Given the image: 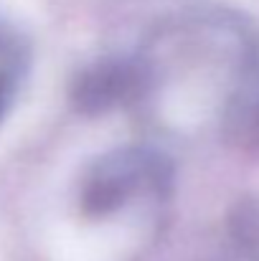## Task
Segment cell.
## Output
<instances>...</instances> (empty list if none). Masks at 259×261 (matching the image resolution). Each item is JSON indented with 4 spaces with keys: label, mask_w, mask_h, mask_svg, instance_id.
I'll list each match as a JSON object with an SVG mask.
<instances>
[{
    "label": "cell",
    "mask_w": 259,
    "mask_h": 261,
    "mask_svg": "<svg viewBox=\"0 0 259 261\" xmlns=\"http://www.w3.org/2000/svg\"><path fill=\"white\" fill-rule=\"evenodd\" d=\"M137 84L135 66L125 61H102L77 79L74 84V104L84 112L109 109L122 101Z\"/></svg>",
    "instance_id": "2"
},
{
    "label": "cell",
    "mask_w": 259,
    "mask_h": 261,
    "mask_svg": "<svg viewBox=\"0 0 259 261\" xmlns=\"http://www.w3.org/2000/svg\"><path fill=\"white\" fill-rule=\"evenodd\" d=\"M0 107H3V99H0Z\"/></svg>",
    "instance_id": "3"
},
{
    "label": "cell",
    "mask_w": 259,
    "mask_h": 261,
    "mask_svg": "<svg viewBox=\"0 0 259 261\" xmlns=\"http://www.w3.org/2000/svg\"><path fill=\"white\" fill-rule=\"evenodd\" d=\"M160 163L137 150L112 152L102 158L84 177L82 208L89 216H107L117 211L140 185L158 182Z\"/></svg>",
    "instance_id": "1"
}]
</instances>
